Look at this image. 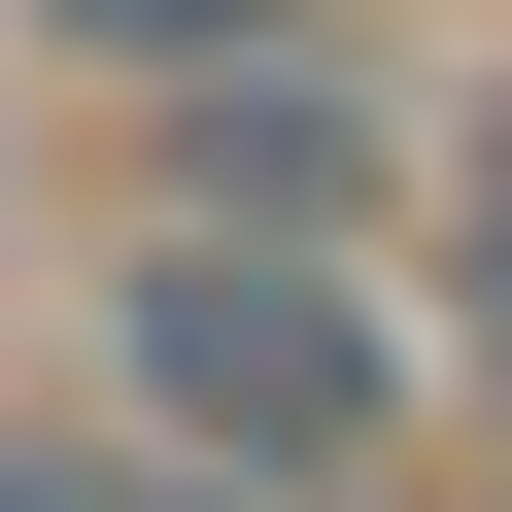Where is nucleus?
<instances>
[{
  "mask_svg": "<svg viewBox=\"0 0 512 512\" xmlns=\"http://www.w3.org/2000/svg\"><path fill=\"white\" fill-rule=\"evenodd\" d=\"M69 376H103V444H171L205 512H376V478L444 444V308L376 274V239H171V205H103Z\"/></svg>",
  "mask_w": 512,
  "mask_h": 512,
  "instance_id": "f257e3e1",
  "label": "nucleus"
},
{
  "mask_svg": "<svg viewBox=\"0 0 512 512\" xmlns=\"http://www.w3.org/2000/svg\"><path fill=\"white\" fill-rule=\"evenodd\" d=\"M137 205H171V239H376V205H410V69H376V35H239V69L137 103Z\"/></svg>",
  "mask_w": 512,
  "mask_h": 512,
  "instance_id": "f03ea898",
  "label": "nucleus"
},
{
  "mask_svg": "<svg viewBox=\"0 0 512 512\" xmlns=\"http://www.w3.org/2000/svg\"><path fill=\"white\" fill-rule=\"evenodd\" d=\"M410 308H444V376L512 410V69H478V103L410 137Z\"/></svg>",
  "mask_w": 512,
  "mask_h": 512,
  "instance_id": "7ed1b4c3",
  "label": "nucleus"
},
{
  "mask_svg": "<svg viewBox=\"0 0 512 512\" xmlns=\"http://www.w3.org/2000/svg\"><path fill=\"white\" fill-rule=\"evenodd\" d=\"M35 35H69L103 103H171V69H239V35H342V0H35Z\"/></svg>",
  "mask_w": 512,
  "mask_h": 512,
  "instance_id": "20e7f679",
  "label": "nucleus"
},
{
  "mask_svg": "<svg viewBox=\"0 0 512 512\" xmlns=\"http://www.w3.org/2000/svg\"><path fill=\"white\" fill-rule=\"evenodd\" d=\"M0 512H205L171 444H103V410H0Z\"/></svg>",
  "mask_w": 512,
  "mask_h": 512,
  "instance_id": "39448f33",
  "label": "nucleus"
},
{
  "mask_svg": "<svg viewBox=\"0 0 512 512\" xmlns=\"http://www.w3.org/2000/svg\"><path fill=\"white\" fill-rule=\"evenodd\" d=\"M478 512H512V478H478Z\"/></svg>",
  "mask_w": 512,
  "mask_h": 512,
  "instance_id": "423d86ee",
  "label": "nucleus"
}]
</instances>
